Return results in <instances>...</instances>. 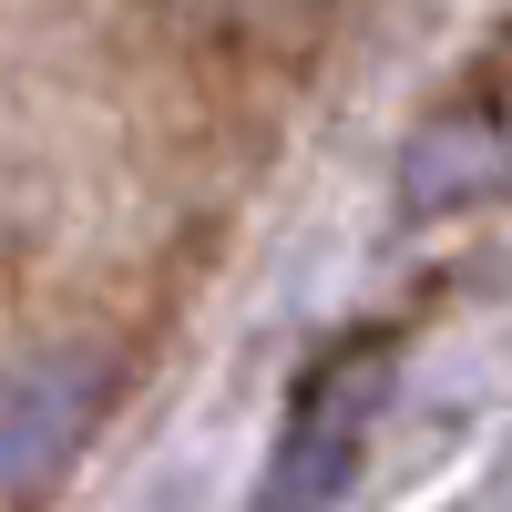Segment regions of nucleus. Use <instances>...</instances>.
Instances as JSON below:
<instances>
[{"label":"nucleus","instance_id":"1","mask_svg":"<svg viewBox=\"0 0 512 512\" xmlns=\"http://www.w3.org/2000/svg\"><path fill=\"white\" fill-rule=\"evenodd\" d=\"M390 369H400V338L390 328H338L328 349L297 369L256 512H328L338 492L359 482V461L379 441V410H390Z\"/></svg>","mask_w":512,"mask_h":512},{"label":"nucleus","instance_id":"2","mask_svg":"<svg viewBox=\"0 0 512 512\" xmlns=\"http://www.w3.org/2000/svg\"><path fill=\"white\" fill-rule=\"evenodd\" d=\"M113 420V359L103 349H52L0 379V502H41L72 482V461Z\"/></svg>","mask_w":512,"mask_h":512},{"label":"nucleus","instance_id":"3","mask_svg":"<svg viewBox=\"0 0 512 512\" xmlns=\"http://www.w3.org/2000/svg\"><path fill=\"white\" fill-rule=\"evenodd\" d=\"M512 185V123L502 103H441L420 134L400 144V216L441 226V216H472V205H492Z\"/></svg>","mask_w":512,"mask_h":512}]
</instances>
